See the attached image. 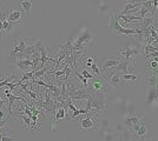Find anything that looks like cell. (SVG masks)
<instances>
[{
	"label": "cell",
	"instance_id": "2e32d148",
	"mask_svg": "<svg viewBox=\"0 0 158 141\" xmlns=\"http://www.w3.org/2000/svg\"><path fill=\"white\" fill-rule=\"evenodd\" d=\"M145 82L148 84V85H150L152 87H155L156 85L158 84V74H148V76H146V79H145Z\"/></svg>",
	"mask_w": 158,
	"mask_h": 141
},
{
	"label": "cell",
	"instance_id": "30bf717a",
	"mask_svg": "<svg viewBox=\"0 0 158 141\" xmlns=\"http://www.w3.org/2000/svg\"><path fill=\"white\" fill-rule=\"evenodd\" d=\"M102 138H103V141H113L114 140V132L109 128V126H105L103 127V131H102Z\"/></svg>",
	"mask_w": 158,
	"mask_h": 141
},
{
	"label": "cell",
	"instance_id": "277c9868",
	"mask_svg": "<svg viewBox=\"0 0 158 141\" xmlns=\"http://www.w3.org/2000/svg\"><path fill=\"white\" fill-rule=\"evenodd\" d=\"M4 14L6 17V20L10 24H12L14 27L21 25V21H23V18H24V13L20 10L14 8V10H11L8 12H4Z\"/></svg>",
	"mask_w": 158,
	"mask_h": 141
},
{
	"label": "cell",
	"instance_id": "8fae6325",
	"mask_svg": "<svg viewBox=\"0 0 158 141\" xmlns=\"http://www.w3.org/2000/svg\"><path fill=\"white\" fill-rule=\"evenodd\" d=\"M142 6V1H127L126 2L125 7L122 12H118L119 14H124L125 12H129V11H132L135 8H138V7Z\"/></svg>",
	"mask_w": 158,
	"mask_h": 141
},
{
	"label": "cell",
	"instance_id": "ac0fdd59",
	"mask_svg": "<svg viewBox=\"0 0 158 141\" xmlns=\"http://www.w3.org/2000/svg\"><path fill=\"white\" fill-rule=\"evenodd\" d=\"M80 74H81L85 79H87V80H89V79L91 80V79L94 78V74H92L91 72H89V69H86V68H83V71H81V73Z\"/></svg>",
	"mask_w": 158,
	"mask_h": 141
},
{
	"label": "cell",
	"instance_id": "7c38bea8",
	"mask_svg": "<svg viewBox=\"0 0 158 141\" xmlns=\"http://www.w3.org/2000/svg\"><path fill=\"white\" fill-rule=\"evenodd\" d=\"M148 102L152 104V102H158V89L155 87H151L149 91V96H148Z\"/></svg>",
	"mask_w": 158,
	"mask_h": 141
},
{
	"label": "cell",
	"instance_id": "6da1fadb",
	"mask_svg": "<svg viewBox=\"0 0 158 141\" xmlns=\"http://www.w3.org/2000/svg\"><path fill=\"white\" fill-rule=\"evenodd\" d=\"M109 15H110V24H109V27L116 31L118 35L123 37V35H132V34H139L142 35V31L139 28H125V27L120 26L118 20V15L116 12H109Z\"/></svg>",
	"mask_w": 158,
	"mask_h": 141
},
{
	"label": "cell",
	"instance_id": "d6986e66",
	"mask_svg": "<svg viewBox=\"0 0 158 141\" xmlns=\"http://www.w3.org/2000/svg\"><path fill=\"white\" fill-rule=\"evenodd\" d=\"M120 78H122V81L124 80H136L137 79V76L135 75V74H123V75H120Z\"/></svg>",
	"mask_w": 158,
	"mask_h": 141
},
{
	"label": "cell",
	"instance_id": "ffe728a7",
	"mask_svg": "<svg viewBox=\"0 0 158 141\" xmlns=\"http://www.w3.org/2000/svg\"><path fill=\"white\" fill-rule=\"evenodd\" d=\"M99 8H100L102 12H109L107 11V5H105V4H99Z\"/></svg>",
	"mask_w": 158,
	"mask_h": 141
},
{
	"label": "cell",
	"instance_id": "8992f818",
	"mask_svg": "<svg viewBox=\"0 0 158 141\" xmlns=\"http://www.w3.org/2000/svg\"><path fill=\"white\" fill-rule=\"evenodd\" d=\"M27 42H28V39H20V40H18V44L15 45L13 52H12V57H14L17 60L23 59L24 52H25V49L27 47Z\"/></svg>",
	"mask_w": 158,
	"mask_h": 141
},
{
	"label": "cell",
	"instance_id": "44dd1931",
	"mask_svg": "<svg viewBox=\"0 0 158 141\" xmlns=\"http://www.w3.org/2000/svg\"><path fill=\"white\" fill-rule=\"evenodd\" d=\"M1 5H2V1H0V6H1Z\"/></svg>",
	"mask_w": 158,
	"mask_h": 141
},
{
	"label": "cell",
	"instance_id": "52a82bcc",
	"mask_svg": "<svg viewBox=\"0 0 158 141\" xmlns=\"http://www.w3.org/2000/svg\"><path fill=\"white\" fill-rule=\"evenodd\" d=\"M15 65L24 73L31 72L33 69V62L30 58H24V59H20V60H15Z\"/></svg>",
	"mask_w": 158,
	"mask_h": 141
},
{
	"label": "cell",
	"instance_id": "e0dca14e",
	"mask_svg": "<svg viewBox=\"0 0 158 141\" xmlns=\"http://www.w3.org/2000/svg\"><path fill=\"white\" fill-rule=\"evenodd\" d=\"M18 116H19L20 119L23 120V122L25 123V126H26V128L25 129H31V127H32V122H31V118H28L26 114H23V113H18Z\"/></svg>",
	"mask_w": 158,
	"mask_h": 141
},
{
	"label": "cell",
	"instance_id": "7a4b0ae2",
	"mask_svg": "<svg viewBox=\"0 0 158 141\" xmlns=\"http://www.w3.org/2000/svg\"><path fill=\"white\" fill-rule=\"evenodd\" d=\"M96 44L94 35L91 34L87 29H84L83 34L78 39L72 41V49L73 51H84L86 47H90Z\"/></svg>",
	"mask_w": 158,
	"mask_h": 141
},
{
	"label": "cell",
	"instance_id": "3957f363",
	"mask_svg": "<svg viewBox=\"0 0 158 141\" xmlns=\"http://www.w3.org/2000/svg\"><path fill=\"white\" fill-rule=\"evenodd\" d=\"M87 91L91 96L97 93H106L107 92V82L102 76L94 75V78L91 79L90 84H89Z\"/></svg>",
	"mask_w": 158,
	"mask_h": 141
},
{
	"label": "cell",
	"instance_id": "4fadbf2b",
	"mask_svg": "<svg viewBox=\"0 0 158 141\" xmlns=\"http://www.w3.org/2000/svg\"><path fill=\"white\" fill-rule=\"evenodd\" d=\"M19 4L20 6L23 7V12H25L27 18H30V15H31V8H32V2L28 1V0H24V1H20Z\"/></svg>",
	"mask_w": 158,
	"mask_h": 141
},
{
	"label": "cell",
	"instance_id": "9a60e30c",
	"mask_svg": "<svg viewBox=\"0 0 158 141\" xmlns=\"http://www.w3.org/2000/svg\"><path fill=\"white\" fill-rule=\"evenodd\" d=\"M136 133H137V136H138L140 140H144L145 139V135H146V126H145V123H144V120L140 122V125H139V127L137 128Z\"/></svg>",
	"mask_w": 158,
	"mask_h": 141
},
{
	"label": "cell",
	"instance_id": "5b68a950",
	"mask_svg": "<svg viewBox=\"0 0 158 141\" xmlns=\"http://www.w3.org/2000/svg\"><path fill=\"white\" fill-rule=\"evenodd\" d=\"M142 120H144V114H138V113H133V112H131V113L125 114L123 125H124L126 128H129V129H131L132 131V127L136 126V125H137L138 122H140Z\"/></svg>",
	"mask_w": 158,
	"mask_h": 141
},
{
	"label": "cell",
	"instance_id": "5bb4252c",
	"mask_svg": "<svg viewBox=\"0 0 158 141\" xmlns=\"http://www.w3.org/2000/svg\"><path fill=\"white\" fill-rule=\"evenodd\" d=\"M123 81H122V78H120V75H119L117 72L114 74H112L111 76H110V79L107 81V84L109 85H111L112 87H114V86H117V85H120Z\"/></svg>",
	"mask_w": 158,
	"mask_h": 141
},
{
	"label": "cell",
	"instance_id": "ba28073f",
	"mask_svg": "<svg viewBox=\"0 0 158 141\" xmlns=\"http://www.w3.org/2000/svg\"><path fill=\"white\" fill-rule=\"evenodd\" d=\"M80 128L81 131H89V129H98V125L96 122H93L91 115L87 114L85 115L84 119L80 120Z\"/></svg>",
	"mask_w": 158,
	"mask_h": 141
},
{
	"label": "cell",
	"instance_id": "9c48e42d",
	"mask_svg": "<svg viewBox=\"0 0 158 141\" xmlns=\"http://www.w3.org/2000/svg\"><path fill=\"white\" fill-rule=\"evenodd\" d=\"M120 62H122V58H120V57H117V58H114V57H111V58H109V59H107V60L104 62L103 67H102V73L110 72L112 67H117V66H118Z\"/></svg>",
	"mask_w": 158,
	"mask_h": 141
}]
</instances>
